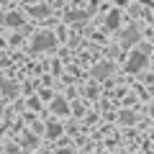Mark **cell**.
I'll return each instance as SVG.
<instances>
[{"instance_id":"6da1fadb","label":"cell","mask_w":154,"mask_h":154,"mask_svg":"<svg viewBox=\"0 0 154 154\" xmlns=\"http://www.w3.org/2000/svg\"><path fill=\"white\" fill-rule=\"evenodd\" d=\"M54 44H57V38H54L51 31H38L36 38H33V44H31V49L33 51H44V49H51Z\"/></svg>"},{"instance_id":"7a4b0ae2","label":"cell","mask_w":154,"mask_h":154,"mask_svg":"<svg viewBox=\"0 0 154 154\" xmlns=\"http://www.w3.org/2000/svg\"><path fill=\"white\" fill-rule=\"evenodd\" d=\"M144 64H146V54L144 51H134L128 57V62H126V72H139Z\"/></svg>"},{"instance_id":"3957f363","label":"cell","mask_w":154,"mask_h":154,"mask_svg":"<svg viewBox=\"0 0 154 154\" xmlns=\"http://www.w3.org/2000/svg\"><path fill=\"white\" fill-rule=\"evenodd\" d=\"M139 41V28L136 26H128V31H123V36H121V44L123 46H131V44H136Z\"/></svg>"},{"instance_id":"277c9868","label":"cell","mask_w":154,"mask_h":154,"mask_svg":"<svg viewBox=\"0 0 154 154\" xmlns=\"http://www.w3.org/2000/svg\"><path fill=\"white\" fill-rule=\"evenodd\" d=\"M110 72H113V64H110V62H108V64L103 62V64H95L93 67V77H95V80H105Z\"/></svg>"},{"instance_id":"5b68a950","label":"cell","mask_w":154,"mask_h":154,"mask_svg":"<svg viewBox=\"0 0 154 154\" xmlns=\"http://www.w3.org/2000/svg\"><path fill=\"white\" fill-rule=\"evenodd\" d=\"M93 11H72V13H64V21H80V18H88Z\"/></svg>"},{"instance_id":"8992f818","label":"cell","mask_w":154,"mask_h":154,"mask_svg":"<svg viewBox=\"0 0 154 154\" xmlns=\"http://www.w3.org/2000/svg\"><path fill=\"white\" fill-rule=\"evenodd\" d=\"M46 136H49V139L62 136V126H59V123H49V126H46Z\"/></svg>"},{"instance_id":"52a82bcc","label":"cell","mask_w":154,"mask_h":154,"mask_svg":"<svg viewBox=\"0 0 154 154\" xmlns=\"http://www.w3.org/2000/svg\"><path fill=\"white\" fill-rule=\"evenodd\" d=\"M118 21H121L118 11H110V16H108V28H118Z\"/></svg>"},{"instance_id":"ba28073f","label":"cell","mask_w":154,"mask_h":154,"mask_svg":"<svg viewBox=\"0 0 154 154\" xmlns=\"http://www.w3.org/2000/svg\"><path fill=\"white\" fill-rule=\"evenodd\" d=\"M21 21H23V18L18 16V13H8V16H5V23H8V26H18Z\"/></svg>"},{"instance_id":"9c48e42d","label":"cell","mask_w":154,"mask_h":154,"mask_svg":"<svg viewBox=\"0 0 154 154\" xmlns=\"http://www.w3.org/2000/svg\"><path fill=\"white\" fill-rule=\"evenodd\" d=\"M51 108H54V113H67V103H64V100H54V105H51Z\"/></svg>"},{"instance_id":"30bf717a","label":"cell","mask_w":154,"mask_h":154,"mask_svg":"<svg viewBox=\"0 0 154 154\" xmlns=\"http://www.w3.org/2000/svg\"><path fill=\"white\" fill-rule=\"evenodd\" d=\"M3 93L13 98V95H16V85H13V82H3Z\"/></svg>"},{"instance_id":"8fae6325","label":"cell","mask_w":154,"mask_h":154,"mask_svg":"<svg viewBox=\"0 0 154 154\" xmlns=\"http://www.w3.org/2000/svg\"><path fill=\"white\" fill-rule=\"evenodd\" d=\"M134 121H136V116H134V113H123L121 116V123H134Z\"/></svg>"},{"instance_id":"7c38bea8","label":"cell","mask_w":154,"mask_h":154,"mask_svg":"<svg viewBox=\"0 0 154 154\" xmlns=\"http://www.w3.org/2000/svg\"><path fill=\"white\" fill-rule=\"evenodd\" d=\"M33 16H46V13H49V8H33Z\"/></svg>"},{"instance_id":"4fadbf2b","label":"cell","mask_w":154,"mask_h":154,"mask_svg":"<svg viewBox=\"0 0 154 154\" xmlns=\"http://www.w3.org/2000/svg\"><path fill=\"white\" fill-rule=\"evenodd\" d=\"M57 154H75V152H72V149H59Z\"/></svg>"},{"instance_id":"5bb4252c","label":"cell","mask_w":154,"mask_h":154,"mask_svg":"<svg viewBox=\"0 0 154 154\" xmlns=\"http://www.w3.org/2000/svg\"><path fill=\"white\" fill-rule=\"evenodd\" d=\"M116 3H121V5H123V3H126V0H116Z\"/></svg>"},{"instance_id":"9a60e30c","label":"cell","mask_w":154,"mask_h":154,"mask_svg":"<svg viewBox=\"0 0 154 154\" xmlns=\"http://www.w3.org/2000/svg\"><path fill=\"white\" fill-rule=\"evenodd\" d=\"M11 154H18V152H16V149H11Z\"/></svg>"},{"instance_id":"2e32d148","label":"cell","mask_w":154,"mask_h":154,"mask_svg":"<svg viewBox=\"0 0 154 154\" xmlns=\"http://www.w3.org/2000/svg\"><path fill=\"white\" fill-rule=\"evenodd\" d=\"M152 116H154V105H152Z\"/></svg>"},{"instance_id":"e0dca14e","label":"cell","mask_w":154,"mask_h":154,"mask_svg":"<svg viewBox=\"0 0 154 154\" xmlns=\"http://www.w3.org/2000/svg\"><path fill=\"white\" fill-rule=\"evenodd\" d=\"M36 154H46V152H36Z\"/></svg>"},{"instance_id":"ac0fdd59","label":"cell","mask_w":154,"mask_h":154,"mask_svg":"<svg viewBox=\"0 0 154 154\" xmlns=\"http://www.w3.org/2000/svg\"><path fill=\"white\" fill-rule=\"evenodd\" d=\"M95 154H103V152H95Z\"/></svg>"}]
</instances>
